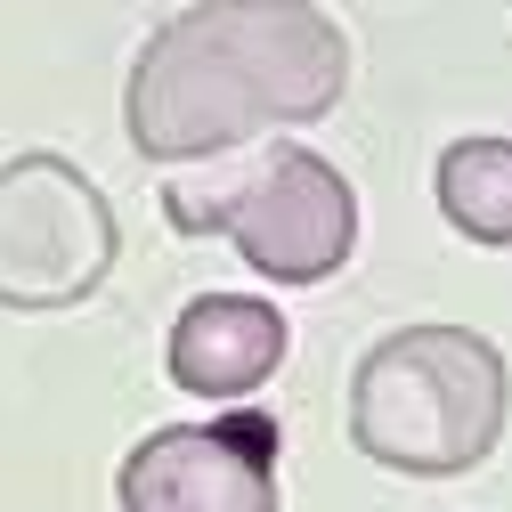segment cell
<instances>
[{
  "instance_id": "5",
  "label": "cell",
  "mask_w": 512,
  "mask_h": 512,
  "mask_svg": "<svg viewBox=\"0 0 512 512\" xmlns=\"http://www.w3.org/2000/svg\"><path fill=\"white\" fill-rule=\"evenodd\" d=\"M122 512H285L277 423L261 407H228L212 423L147 431L114 472Z\"/></svg>"
},
{
  "instance_id": "7",
  "label": "cell",
  "mask_w": 512,
  "mask_h": 512,
  "mask_svg": "<svg viewBox=\"0 0 512 512\" xmlns=\"http://www.w3.org/2000/svg\"><path fill=\"white\" fill-rule=\"evenodd\" d=\"M431 196L447 212V228L512 252V139L504 131H472V139H447L431 163Z\"/></svg>"
},
{
  "instance_id": "3",
  "label": "cell",
  "mask_w": 512,
  "mask_h": 512,
  "mask_svg": "<svg viewBox=\"0 0 512 512\" xmlns=\"http://www.w3.org/2000/svg\"><path fill=\"white\" fill-rule=\"evenodd\" d=\"M163 220L179 236H228L261 285H326L358 252V187L301 139H261L236 179L171 187Z\"/></svg>"
},
{
  "instance_id": "6",
  "label": "cell",
  "mask_w": 512,
  "mask_h": 512,
  "mask_svg": "<svg viewBox=\"0 0 512 512\" xmlns=\"http://www.w3.org/2000/svg\"><path fill=\"white\" fill-rule=\"evenodd\" d=\"M285 350H293V326L261 293H196L163 334L171 382L187 399H220V407H244L285 366Z\"/></svg>"
},
{
  "instance_id": "2",
  "label": "cell",
  "mask_w": 512,
  "mask_h": 512,
  "mask_svg": "<svg viewBox=\"0 0 512 512\" xmlns=\"http://www.w3.org/2000/svg\"><path fill=\"white\" fill-rule=\"evenodd\" d=\"M512 374L472 326H399L350 366V447L399 480L480 472L504 439Z\"/></svg>"
},
{
  "instance_id": "1",
  "label": "cell",
  "mask_w": 512,
  "mask_h": 512,
  "mask_svg": "<svg viewBox=\"0 0 512 512\" xmlns=\"http://www.w3.org/2000/svg\"><path fill=\"white\" fill-rule=\"evenodd\" d=\"M342 90L350 41L317 0H187L131 57L122 131L139 163H212L334 114Z\"/></svg>"
},
{
  "instance_id": "4",
  "label": "cell",
  "mask_w": 512,
  "mask_h": 512,
  "mask_svg": "<svg viewBox=\"0 0 512 512\" xmlns=\"http://www.w3.org/2000/svg\"><path fill=\"white\" fill-rule=\"evenodd\" d=\"M122 261V220L106 187L57 147L0 163V309H82Z\"/></svg>"
}]
</instances>
